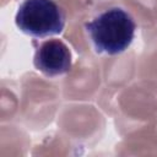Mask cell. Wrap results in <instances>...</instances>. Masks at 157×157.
<instances>
[{"label":"cell","instance_id":"obj_1","mask_svg":"<svg viewBox=\"0 0 157 157\" xmlns=\"http://www.w3.org/2000/svg\"><path fill=\"white\" fill-rule=\"evenodd\" d=\"M85 31L97 54L112 56L124 53L130 47L135 38L136 22L125 9L112 6L86 22Z\"/></svg>","mask_w":157,"mask_h":157},{"label":"cell","instance_id":"obj_3","mask_svg":"<svg viewBox=\"0 0 157 157\" xmlns=\"http://www.w3.org/2000/svg\"><path fill=\"white\" fill-rule=\"evenodd\" d=\"M33 63L43 75L56 77L70 71L72 56L69 47L63 40L48 39L37 48Z\"/></svg>","mask_w":157,"mask_h":157},{"label":"cell","instance_id":"obj_2","mask_svg":"<svg viewBox=\"0 0 157 157\" xmlns=\"http://www.w3.org/2000/svg\"><path fill=\"white\" fill-rule=\"evenodd\" d=\"M65 22L66 13L55 0H23L15 16L17 28L34 38L60 34Z\"/></svg>","mask_w":157,"mask_h":157}]
</instances>
